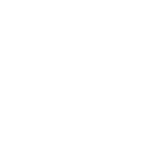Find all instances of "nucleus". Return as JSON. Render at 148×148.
I'll return each instance as SVG.
<instances>
[]
</instances>
